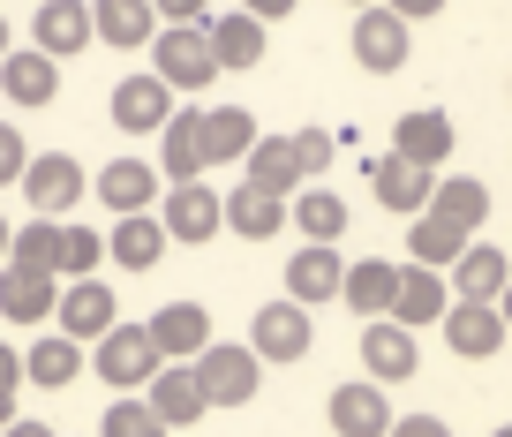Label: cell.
Returning <instances> with one entry per match:
<instances>
[{"instance_id":"ba28073f","label":"cell","mask_w":512,"mask_h":437,"mask_svg":"<svg viewBox=\"0 0 512 437\" xmlns=\"http://www.w3.org/2000/svg\"><path fill=\"white\" fill-rule=\"evenodd\" d=\"M144 407L166 422V430H189V422H204V385H196L189 362H159L144 385Z\"/></svg>"},{"instance_id":"1f68e13d","label":"cell","mask_w":512,"mask_h":437,"mask_svg":"<svg viewBox=\"0 0 512 437\" xmlns=\"http://www.w3.org/2000/svg\"><path fill=\"white\" fill-rule=\"evenodd\" d=\"M430 211H445L452 227L475 234L482 219H490V189H482L475 174H445V181H430Z\"/></svg>"},{"instance_id":"ab89813d","label":"cell","mask_w":512,"mask_h":437,"mask_svg":"<svg viewBox=\"0 0 512 437\" xmlns=\"http://www.w3.org/2000/svg\"><path fill=\"white\" fill-rule=\"evenodd\" d=\"M23 159H31V144H23V136L8 129V121H0V189H8V181L23 174Z\"/></svg>"},{"instance_id":"8992f818","label":"cell","mask_w":512,"mask_h":437,"mask_svg":"<svg viewBox=\"0 0 512 437\" xmlns=\"http://www.w3.org/2000/svg\"><path fill=\"white\" fill-rule=\"evenodd\" d=\"M407 53H415V38H407V23L392 16L384 0L354 16V61H362L369 76H400V68H407Z\"/></svg>"},{"instance_id":"816d5d0a","label":"cell","mask_w":512,"mask_h":437,"mask_svg":"<svg viewBox=\"0 0 512 437\" xmlns=\"http://www.w3.org/2000/svg\"><path fill=\"white\" fill-rule=\"evenodd\" d=\"M354 8H377V0H354Z\"/></svg>"},{"instance_id":"bcb514c9","label":"cell","mask_w":512,"mask_h":437,"mask_svg":"<svg viewBox=\"0 0 512 437\" xmlns=\"http://www.w3.org/2000/svg\"><path fill=\"white\" fill-rule=\"evenodd\" d=\"M0 437H53V430H46V422H8Z\"/></svg>"},{"instance_id":"4fadbf2b","label":"cell","mask_w":512,"mask_h":437,"mask_svg":"<svg viewBox=\"0 0 512 437\" xmlns=\"http://www.w3.org/2000/svg\"><path fill=\"white\" fill-rule=\"evenodd\" d=\"M452 144H460V136H452V114H437V106H415V114L392 121V151L415 159V166H430V174L452 159Z\"/></svg>"},{"instance_id":"f35d334b","label":"cell","mask_w":512,"mask_h":437,"mask_svg":"<svg viewBox=\"0 0 512 437\" xmlns=\"http://www.w3.org/2000/svg\"><path fill=\"white\" fill-rule=\"evenodd\" d=\"M287 144H294V159H302V174H317V166H332V129H294Z\"/></svg>"},{"instance_id":"30bf717a","label":"cell","mask_w":512,"mask_h":437,"mask_svg":"<svg viewBox=\"0 0 512 437\" xmlns=\"http://www.w3.org/2000/svg\"><path fill=\"white\" fill-rule=\"evenodd\" d=\"M144 332H151V347H159V362H196L204 340H211V309L204 302H166Z\"/></svg>"},{"instance_id":"e575fe53","label":"cell","mask_w":512,"mask_h":437,"mask_svg":"<svg viewBox=\"0 0 512 437\" xmlns=\"http://www.w3.org/2000/svg\"><path fill=\"white\" fill-rule=\"evenodd\" d=\"M287 227H302L309 242H339L347 234V204L332 189H302V204H287Z\"/></svg>"},{"instance_id":"f546056e","label":"cell","mask_w":512,"mask_h":437,"mask_svg":"<svg viewBox=\"0 0 512 437\" xmlns=\"http://www.w3.org/2000/svg\"><path fill=\"white\" fill-rule=\"evenodd\" d=\"M204 38H211V61H219V76H226V68H256V61H264V23L241 16V8H234V16H211Z\"/></svg>"},{"instance_id":"f6af8a7d","label":"cell","mask_w":512,"mask_h":437,"mask_svg":"<svg viewBox=\"0 0 512 437\" xmlns=\"http://www.w3.org/2000/svg\"><path fill=\"white\" fill-rule=\"evenodd\" d=\"M16 385H23V355L0 340V392H16Z\"/></svg>"},{"instance_id":"f1b7e54d","label":"cell","mask_w":512,"mask_h":437,"mask_svg":"<svg viewBox=\"0 0 512 437\" xmlns=\"http://www.w3.org/2000/svg\"><path fill=\"white\" fill-rule=\"evenodd\" d=\"M53 294H61L53 272H23V264H8V279H0V317H8V324H46Z\"/></svg>"},{"instance_id":"d6a6232c","label":"cell","mask_w":512,"mask_h":437,"mask_svg":"<svg viewBox=\"0 0 512 437\" xmlns=\"http://www.w3.org/2000/svg\"><path fill=\"white\" fill-rule=\"evenodd\" d=\"M23 377H31V385H46V392H68V385L83 377V347L53 332V340H38L31 355H23Z\"/></svg>"},{"instance_id":"9c48e42d","label":"cell","mask_w":512,"mask_h":437,"mask_svg":"<svg viewBox=\"0 0 512 437\" xmlns=\"http://www.w3.org/2000/svg\"><path fill=\"white\" fill-rule=\"evenodd\" d=\"M53 317H61V340H98L121 309H113V287L106 279H68V294H53Z\"/></svg>"},{"instance_id":"7c38bea8","label":"cell","mask_w":512,"mask_h":437,"mask_svg":"<svg viewBox=\"0 0 512 437\" xmlns=\"http://www.w3.org/2000/svg\"><path fill=\"white\" fill-rule=\"evenodd\" d=\"M445 272H452V279H445L452 302H497V287L512 279V257H505L497 242H467L460 257L445 264Z\"/></svg>"},{"instance_id":"c3c4849f","label":"cell","mask_w":512,"mask_h":437,"mask_svg":"<svg viewBox=\"0 0 512 437\" xmlns=\"http://www.w3.org/2000/svg\"><path fill=\"white\" fill-rule=\"evenodd\" d=\"M8 422H16V392H0V430H8Z\"/></svg>"},{"instance_id":"5b68a950","label":"cell","mask_w":512,"mask_h":437,"mask_svg":"<svg viewBox=\"0 0 512 437\" xmlns=\"http://www.w3.org/2000/svg\"><path fill=\"white\" fill-rule=\"evenodd\" d=\"M309 340H317V324H309L302 302H264L249 324V355L256 362H302Z\"/></svg>"},{"instance_id":"ee69618b","label":"cell","mask_w":512,"mask_h":437,"mask_svg":"<svg viewBox=\"0 0 512 437\" xmlns=\"http://www.w3.org/2000/svg\"><path fill=\"white\" fill-rule=\"evenodd\" d=\"M241 16H256V23H279V16H294V0H241Z\"/></svg>"},{"instance_id":"836d02e7","label":"cell","mask_w":512,"mask_h":437,"mask_svg":"<svg viewBox=\"0 0 512 437\" xmlns=\"http://www.w3.org/2000/svg\"><path fill=\"white\" fill-rule=\"evenodd\" d=\"M256 144V121L241 114V106H219V114H204V166H241V151Z\"/></svg>"},{"instance_id":"7bdbcfd3","label":"cell","mask_w":512,"mask_h":437,"mask_svg":"<svg viewBox=\"0 0 512 437\" xmlns=\"http://www.w3.org/2000/svg\"><path fill=\"white\" fill-rule=\"evenodd\" d=\"M384 8H392V16H400V23H430L437 8H445V0H384Z\"/></svg>"},{"instance_id":"e0dca14e","label":"cell","mask_w":512,"mask_h":437,"mask_svg":"<svg viewBox=\"0 0 512 437\" xmlns=\"http://www.w3.org/2000/svg\"><path fill=\"white\" fill-rule=\"evenodd\" d=\"M166 114H174V91H166L159 76H121L113 83V121H121L128 136H159Z\"/></svg>"},{"instance_id":"f907efd6","label":"cell","mask_w":512,"mask_h":437,"mask_svg":"<svg viewBox=\"0 0 512 437\" xmlns=\"http://www.w3.org/2000/svg\"><path fill=\"white\" fill-rule=\"evenodd\" d=\"M0 53H8V16H0Z\"/></svg>"},{"instance_id":"6da1fadb","label":"cell","mask_w":512,"mask_h":437,"mask_svg":"<svg viewBox=\"0 0 512 437\" xmlns=\"http://www.w3.org/2000/svg\"><path fill=\"white\" fill-rule=\"evenodd\" d=\"M151 53H159V68L151 76L166 83V91H211L219 83V61H211V38H204V23H166L159 38H151Z\"/></svg>"},{"instance_id":"603a6c76","label":"cell","mask_w":512,"mask_h":437,"mask_svg":"<svg viewBox=\"0 0 512 437\" xmlns=\"http://www.w3.org/2000/svg\"><path fill=\"white\" fill-rule=\"evenodd\" d=\"M159 166L174 181H204V114L196 106H174L159 129Z\"/></svg>"},{"instance_id":"44dd1931","label":"cell","mask_w":512,"mask_h":437,"mask_svg":"<svg viewBox=\"0 0 512 437\" xmlns=\"http://www.w3.org/2000/svg\"><path fill=\"white\" fill-rule=\"evenodd\" d=\"M159 38V16L151 0H91V46H151Z\"/></svg>"},{"instance_id":"2e32d148","label":"cell","mask_w":512,"mask_h":437,"mask_svg":"<svg viewBox=\"0 0 512 437\" xmlns=\"http://www.w3.org/2000/svg\"><path fill=\"white\" fill-rule=\"evenodd\" d=\"M437 324H445L452 355H467V362H490L497 347H505V317H497V302H452Z\"/></svg>"},{"instance_id":"7402d4cb","label":"cell","mask_w":512,"mask_h":437,"mask_svg":"<svg viewBox=\"0 0 512 437\" xmlns=\"http://www.w3.org/2000/svg\"><path fill=\"white\" fill-rule=\"evenodd\" d=\"M332 430L339 437H384V430H392V400H384V385H369V377L339 385L332 392Z\"/></svg>"},{"instance_id":"4dcf8cb0","label":"cell","mask_w":512,"mask_h":437,"mask_svg":"<svg viewBox=\"0 0 512 437\" xmlns=\"http://www.w3.org/2000/svg\"><path fill=\"white\" fill-rule=\"evenodd\" d=\"M106 257L121 264V272H151V264L166 257V227L151 219V211H128L121 227L106 234Z\"/></svg>"},{"instance_id":"60d3db41","label":"cell","mask_w":512,"mask_h":437,"mask_svg":"<svg viewBox=\"0 0 512 437\" xmlns=\"http://www.w3.org/2000/svg\"><path fill=\"white\" fill-rule=\"evenodd\" d=\"M159 23H211V0H151Z\"/></svg>"},{"instance_id":"d6986e66","label":"cell","mask_w":512,"mask_h":437,"mask_svg":"<svg viewBox=\"0 0 512 437\" xmlns=\"http://www.w3.org/2000/svg\"><path fill=\"white\" fill-rule=\"evenodd\" d=\"M0 91L16 98V106H53V98H61V61H46V53L38 46H8L0 53Z\"/></svg>"},{"instance_id":"7dc6e473","label":"cell","mask_w":512,"mask_h":437,"mask_svg":"<svg viewBox=\"0 0 512 437\" xmlns=\"http://www.w3.org/2000/svg\"><path fill=\"white\" fill-rule=\"evenodd\" d=\"M497 317H505V332H512V279L497 287Z\"/></svg>"},{"instance_id":"484cf974","label":"cell","mask_w":512,"mask_h":437,"mask_svg":"<svg viewBox=\"0 0 512 437\" xmlns=\"http://www.w3.org/2000/svg\"><path fill=\"white\" fill-rule=\"evenodd\" d=\"M151 196H159V166H151V159H113L106 174H98V204H106L113 219L151 211Z\"/></svg>"},{"instance_id":"f5cc1de1","label":"cell","mask_w":512,"mask_h":437,"mask_svg":"<svg viewBox=\"0 0 512 437\" xmlns=\"http://www.w3.org/2000/svg\"><path fill=\"white\" fill-rule=\"evenodd\" d=\"M497 437H512V422H505V430H497Z\"/></svg>"},{"instance_id":"9a60e30c","label":"cell","mask_w":512,"mask_h":437,"mask_svg":"<svg viewBox=\"0 0 512 437\" xmlns=\"http://www.w3.org/2000/svg\"><path fill=\"white\" fill-rule=\"evenodd\" d=\"M302 159H294L287 136H256L249 151H241V189H264V196H294L302 189Z\"/></svg>"},{"instance_id":"4316f807","label":"cell","mask_w":512,"mask_h":437,"mask_svg":"<svg viewBox=\"0 0 512 437\" xmlns=\"http://www.w3.org/2000/svg\"><path fill=\"white\" fill-rule=\"evenodd\" d=\"M219 227H234L241 242H272L287 227V196H264V189H234L219 196Z\"/></svg>"},{"instance_id":"7a4b0ae2","label":"cell","mask_w":512,"mask_h":437,"mask_svg":"<svg viewBox=\"0 0 512 437\" xmlns=\"http://www.w3.org/2000/svg\"><path fill=\"white\" fill-rule=\"evenodd\" d=\"M196 385H204V407H249L256 385H264V362L249 347H226V340H204V355L189 362Z\"/></svg>"},{"instance_id":"ac0fdd59","label":"cell","mask_w":512,"mask_h":437,"mask_svg":"<svg viewBox=\"0 0 512 437\" xmlns=\"http://www.w3.org/2000/svg\"><path fill=\"white\" fill-rule=\"evenodd\" d=\"M31 38H38V53H46V61L83 53V46H91V0H38Z\"/></svg>"},{"instance_id":"52a82bcc","label":"cell","mask_w":512,"mask_h":437,"mask_svg":"<svg viewBox=\"0 0 512 437\" xmlns=\"http://www.w3.org/2000/svg\"><path fill=\"white\" fill-rule=\"evenodd\" d=\"M415 362H422V347H415L407 324H392V317H369L362 324V370H369V385H407Z\"/></svg>"},{"instance_id":"277c9868","label":"cell","mask_w":512,"mask_h":437,"mask_svg":"<svg viewBox=\"0 0 512 437\" xmlns=\"http://www.w3.org/2000/svg\"><path fill=\"white\" fill-rule=\"evenodd\" d=\"M151 370H159L151 332H144V324H121V317H113L106 332H98V377H106L113 392H144Z\"/></svg>"},{"instance_id":"8fae6325","label":"cell","mask_w":512,"mask_h":437,"mask_svg":"<svg viewBox=\"0 0 512 437\" xmlns=\"http://www.w3.org/2000/svg\"><path fill=\"white\" fill-rule=\"evenodd\" d=\"M452 309V287L430 272V264H400V287H392V309L384 317L407 324V332H422V324H437Z\"/></svg>"},{"instance_id":"3957f363","label":"cell","mask_w":512,"mask_h":437,"mask_svg":"<svg viewBox=\"0 0 512 437\" xmlns=\"http://www.w3.org/2000/svg\"><path fill=\"white\" fill-rule=\"evenodd\" d=\"M16 181H23V196H31L38 219H68V211L83 204V189H91V181H83V166L68 159V151H31Z\"/></svg>"},{"instance_id":"8d00e7d4","label":"cell","mask_w":512,"mask_h":437,"mask_svg":"<svg viewBox=\"0 0 512 437\" xmlns=\"http://www.w3.org/2000/svg\"><path fill=\"white\" fill-rule=\"evenodd\" d=\"M53 249H61V219H31L8 234V264H23V272H53Z\"/></svg>"},{"instance_id":"ffe728a7","label":"cell","mask_w":512,"mask_h":437,"mask_svg":"<svg viewBox=\"0 0 512 437\" xmlns=\"http://www.w3.org/2000/svg\"><path fill=\"white\" fill-rule=\"evenodd\" d=\"M430 166H415V159H400V151H392V159H369V189H377V204L384 211H400V219H415L422 204H430Z\"/></svg>"},{"instance_id":"b9f144b4","label":"cell","mask_w":512,"mask_h":437,"mask_svg":"<svg viewBox=\"0 0 512 437\" xmlns=\"http://www.w3.org/2000/svg\"><path fill=\"white\" fill-rule=\"evenodd\" d=\"M384 437H452V422H437V415H392V430Z\"/></svg>"},{"instance_id":"5bb4252c","label":"cell","mask_w":512,"mask_h":437,"mask_svg":"<svg viewBox=\"0 0 512 437\" xmlns=\"http://www.w3.org/2000/svg\"><path fill=\"white\" fill-rule=\"evenodd\" d=\"M159 227H166V242H211L219 234V196L204 189V181H174V196L159 204Z\"/></svg>"},{"instance_id":"d4e9b609","label":"cell","mask_w":512,"mask_h":437,"mask_svg":"<svg viewBox=\"0 0 512 437\" xmlns=\"http://www.w3.org/2000/svg\"><path fill=\"white\" fill-rule=\"evenodd\" d=\"M392 287H400V264H384V257H362V264H347V272H339V302H347L362 324L392 309Z\"/></svg>"},{"instance_id":"cb8c5ba5","label":"cell","mask_w":512,"mask_h":437,"mask_svg":"<svg viewBox=\"0 0 512 437\" xmlns=\"http://www.w3.org/2000/svg\"><path fill=\"white\" fill-rule=\"evenodd\" d=\"M339 249L332 242H302V257L287 264V302H302V309H317V302H332L339 294Z\"/></svg>"},{"instance_id":"d590c367","label":"cell","mask_w":512,"mask_h":437,"mask_svg":"<svg viewBox=\"0 0 512 437\" xmlns=\"http://www.w3.org/2000/svg\"><path fill=\"white\" fill-rule=\"evenodd\" d=\"M106 264V234L91 227H61V249H53V279H91Z\"/></svg>"},{"instance_id":"83f0119b","label":"cell","mask_w":512,"mask_h":437,"mask_svg":"<svg viewBox=\"0 0 512 437\" xmlns=\"http://www.w3.org/2000/svg\"><path fill=\"white\" fill-rule=\"evenodd\" d=\"M467 242H475V234H467V227H452L445 211H430V204H422L415 219H407V257H415V264H430V272H445V264L460 257Z\"/></svg>"},{"instance_id":"681fc988","label":"cell","mask_w":512,"mask_h":437,"mask_svg":"<svg viewBox=\"0 0 512 437\" xmlns=\"http://www.w3.org/2000/svg\"><path fill=\"white\" fill-rule=\"evenodd\" d=\"M0 264H8V219H0Z\"/></svg>"},{"instance_id":"74e56055","label":"cell","mask_w":512,"mask_h":437,"mask_svg":"<svg viewBox=\"0 0 512 437\" xmlns=\"http://www.w3.org/2000/svg\"><path fill=\"white\" fill-rule=\"evenodd\" d=\"M98 437H166V422L151 415L144 400H113L106 422H98Z\"/></svg>"}]
</instances>
